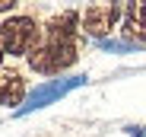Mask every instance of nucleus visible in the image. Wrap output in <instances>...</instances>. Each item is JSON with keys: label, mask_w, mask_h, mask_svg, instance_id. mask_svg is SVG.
<instances>
[{"label": "nucleus", "mask_w": 146, "mask_h": 137, "mask_svg": "<svg viewBox=\"0 0 146 137\" xmlns=\"http://www.w3.org/2000/svg\"><path fill=\"white\" fill-rule=\"evenodd\" d=\"M44 38L32 48L29 54V67L35 74H44V77H60L64 70H70L80 57V48H76V35H80V13L76 10H64L57 16H51L44 22Z\"/></svg>", "instance_id": "f257e3e1"}, {"label": "nucleus", "mask_w": 146, "mask_h": 137, "mask_svg": "<svg viewBox=\"0 0 146 137\" xmlns=\"http://www.w3.org/2000/svg\"><path fill=\"white\" fill-rule=\"evenodd\" d=\"M86 83H89V77H83V74L57 77V80H44V83H38L32 93L26 96V102L16 108V118H26V115H32V112H38V108L54 105L57 99H64L67 93H73V89H80V86H86Z\"/></svg>", "instance_id": "f03ea898"}, {"label": "nucleus", "mask_w": 146, "mask_h": 137, "mask_svg": "<svg viewBox=\"0 0 146 137\" xmlns=\"http://www.w3.org/2000/svg\"><path fill=\"white\" fill-rule=\"evenodd\" d=\"M3 29V45H7V54H32V48L41 41V29L32 16H10L7 22H0Z\"/></svg>", "instance_id": "7ed1b4c3"}, {"label": "nucleus", "mask_w": 146, "mask_h": 137, "mask_svg": "<svg viewBox=\"0 0 146 137\" xmlns=\"http://www.w3.org/2000/svg\"><path fill=\"white\" fill-rule=\"evenodd\" d=\"M121 19H124V7H117V3H95V7H86L80 13V29L92 41H105Z\"/></svg>", "instance_id": "20e7f679"}, {"label": "nucleus", "mask_w": 146, "mask_h": 137, "mask_svg": "<svg viewBox=\"0 0 146 137\" xmlns=\"http://www.w3.org/2000/svg\"><path fill=\"white\" fill-rule=\"evenodd\" d=\"M121 32H124V41L137 45V48L146 45V3H127L124 7Z\"/></svg>", "instance_id": "39448f33"}, {"label": "nucleus", "mask_w": 146, "mask_h": 137, "mask_svg": "<svg viewBox=\"0 0 146 137\" xmlns=\"http://www.w3.org/2000/svg\"><path fill=\"white\" fill-rule=\"evenodd\" d=\"M29 96V89H26V80H22V74L16 70H3L0 67V105H22Z\"/></svg>", "instance_id": "423d86ee"}, {"label": "nucleus", "mask_w": 146, "mask_h": 137, "mask_svg": "<svg viewBox=\"0 0 146 137\" xmlns=\"http://www.w3.org/2000/svg\"><path fill=\"white\" fill-rule=\"evenodd\" d=\"M102 51H111V54H127V51H137V45L124 41V38H105V41H95Z\"/></svg>", "instance_id": "0eeeda50"}, {"label": "nucleus", "mask_w": 146, "mask_h": 137, "mask_svg": "<svg viewBox=\"0 0 146 137\" xmlns=\"http://www.w3.org/2000/svg\"><path fill=\"white\" fill-rule=\"evenodd\" d=\"M124 134H127V137H146V128H137V124H130V128H124Z\"/></svg>", "instance_id": "6e6552de"}, {"label": "nucleus", "mask_w": 146, "mask_h": 137, "mask_svg": "<svg viewBox=\"0 0 146 137\" xmlns=\"http://www.w3.org/2000/svg\"><path fill=\"white\" fill-rule=\"evenodd\" d=\"M16 3H13V0H0V13H10Z\"/></svg>", "instance_id": "1a4fd4ad"}, {"label": "nucleus", "mask_w": 146, "mask_h": 137, "mask_svg": "<svg viewBox=\"0 0 146 137\" xmlns=\"http://www.w3.org/2000/svg\"><path fill=\"white\" fill-rule=\"evenodd\" d=\"M3 57H7V45H3V29H0V64H3Z\"/></svg>", "instance_id": "9d476101"}]
</instances>
